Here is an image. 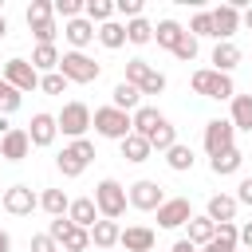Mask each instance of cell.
<instances>
[{
    "label": "cell",
    "mask_w": 252,
    "mask_h": 252,
    "mask_svg": "<svg viewBox=\"0 0 252 252\" xmlns=\"http://www.w3.org/2000/svg\"><path fill=\"white\" fill-rule=\"evenodd\" d=\"M209 63H213V71H220V75H232V67L240 63V47H236V43H217Z\"/></svg>",
    "instance_id": "obj_30"
},
{
    "label": "cell",
    "mask_w": 252,
    "mask_h": 252,
    "mask_svg": "<svg viewBox=\"0 0 252 252\" xmlns=\"http://www.w3.org/2000/svg\"><path fill=\"white\" fill-rule=\"evenodd\" d=\"M110 106H114V110H126V114H134V110L142 106V91H138V87H130V83L122 79V83H114V91H110Z\"/></svg>",
    "instance_id": "obj_24"
},
{
    "label": "cell",
    "mask_w": 252,
    "mask_h": 252,
    "mask_svg": "<svg viewBox=\"0 0 252 252\" xmlns=\"http://www.w3.org/2000/svg\"><path fill=\"white\" fill-rule=\"evenodd\" d=\"M28 28L35 35V43H55L59 24H55V12H51V0H32L28 4Z\"/></svg>",
    "instance_id": "obj_7"
},
{
    "label": "cell",
    "mask_w": 252,
    "mask_h": 252,
    "mask_svg": "<svg viewBox=\"0 0 252 252\" xmlns=\"http://www.w3.org/2000/svg\"><path fill=\"white\" fill-rule=\"evenodd\" d=\"M232 197H236V205H248V209H252V173H248V177H240V185H236V193H232Z\"/></svg>",
    "instance_id": "obj_45"
},
{
    "label": "cell",
    "mask_w": 252,
    "mask_h": 252,
    "mask_svg": "<svg viewBox=\"0 0 252 252\" xmlns=\"http://www.w3.org/2000/svg\"><path fill=\"white\" fill-rule=\"evenodd\" d=\"M169 146H177V130H173V122L165 118V122H161V126L150 134V150H161V154H165Z\"/></svg>",
    "instance_id": "obj_38"
},
{
    "label": "cell",
    "mask_w": 252,
    "mask_h": 252,
    "mask_svg": "<svg viewBox=\"0 0 252 252\" xmlns=\"http://www.w3.org/2000/svg\"><path fill=\"white\" fill-rule=\"evenodd\" d=\"M236 197L232 193H213L209 197V205H205V217L213 220V224H228V220H236Z\"/></svg>",
    "instance_id": "obj_18"
},
{
    "label": "cell",
    "mask_w": 252,
    "mask_h": 252,
    "mask_svg": "<svg viewBox=\"0 0 252 252\" xmlns=\"http://www.w3.org/2000/svg\"><path fill=\"white\" fill-rule=\"evenodd\" d=\"M161 122H165V114H161L158 106H138V110L130 114V126H134V134H138V138H146V142H150V134H154Z\"/></svg>",
    "instance_id": "obj_22"
},
{
    "label": "cell",
    "mask_w": 252,
    "mask_h": 252,
    "mask_svg": "<svg viewBox=\"0 0 252 252\" xmlns=\"http://www.w3.org/2000/svg\"><path fill=\"white\" fill-rule=\"evenodd\" d=\"M240 244H244V252H252V220L240 224Z\"/></svg>",
    "instance_id": "obj_47"
},
{
    "label": "cell",
    "mask_w": 252,
    "mask_h": 252,
    "mask_svg": "<svg viewBox=\"0 0 252 252\" xmlns=\"http://www.w3.org/2000/svg\"><path fill=\"white\" fill-rule=\"evenodd\" d=\"M39 91H43V94H63V91H67V79H63L59 71H51V75H39Z\"/></svg>",
    "instance_id": "obj_43"
},
{
    "label": "cell",
    "mask_w": 252,
    "mask_h": 252,
    "mask_svg": "<svg viewBox=\"0 0 252 252\" xmlns=\"http://www.w3.org/2000/svg\"><path fill=\"white\" fill-rule=\"evenodd\" d=\"M189 87H193V94H201V98H217V102H228V98L236 94V87H232V75H220V71H213V67H201V71H193Z\"/></svg>",
    "instance_id": "obj_1"
},
{
    "label": "cell",
    "mask_w": 252,
    "mask_h": 252,
    "mask_svg": "<svg viewBox=\"0 0 252 252\" xmlns=\"http://www.w3.org/2000/svg\"><path fill=\"white\" fill-rule=\"evenodd\" d=\"M114 12L126 16V20H138L142 16V0H114Z\"/></svg>",
    "instance_id": "obj_44"
},
{
    "label": "cell",
    "mask_w": 252,
    "mask_h": 252,
    "mask_svg": "<svg viewBox=\"0 0 252 252\" xmlns=\"http://www.w3.org/2000/svg\"><path fill=\"white\" fill-rule=\"evenodd\" d=\"M181 35H185V28H181L177 20H158V24H154V39H158V47H165V51H173Z\"/></svg>",
    "instance_id": "obj_31"
},
{
    "label": "cell",
    "mask_w": 252,
    "mask_h": 252,
    "mask_svg": "<svg viewBox=\"0 0 252 252\" xmlns=\"http://www.w3.org/2000/svg\"><path fill=\"white\" fill-rule=\"evenodd\" d=\"M209 16H213V39H217V43H232V35L240 32V12H236V4H220V8H213Z\"/></svg>",
    "instance_id": "obj_14"
},
{
    "label": "cell",
    "mask_w": 252,
    "mask_h": 252,
    "mask_svg": "<svg viewBox=\"0 0 252 252\" xmlns=\"http://www.w3.org/2000/svg\"><path fill=\"white\" fill-rule=\"evenodd\" d=\"M126 83L138 87L142 94H161L165 91V75L158 67H150L146 59H126Z\"/></svg>",
    "instance_id": "obj_8"
},
{
    "label": "cell",
    "mask_w": 252,
    "mask_h": 252,
    "mask_svg": "<svg viewBox=\"0 0 252 252\" xmlns=\"http://www.w3.org/2000/svg\"><path fill=\"white\" fill-rule=\"evenodd\" d=\"M91 161H94V142H91V138L67 142V146L59 150V158H55V165H59V173H63V177H79Z\"/></svg>",
    "instance_id": "obj_6"
},
{
    "label": "cell",
    "mask_w": 252,
    "mask_h": 252,
    "mask_svg": "<svg viewBox=\"0 0 252 252\" xmlns=\"http://www.w3.org/2000/svg\"><path fill=\"white\" fill-rule=\"evenodd\" d=\"M185 228H189V236H185V240H189V244H197V248H205V244H209V240L217 236V224H213V220H209L205 213H201V217L193 213Z\"/></svg>",
    "instance_id": "obj_29"
},
{
    "label": "cell",
    "mask_w": 252,
    "mask_h": 252,
    "mask_svg": "<svg viewBox=\"0 0 252 252\" xmlns=\"http://www.w3.org/2000/svg\"><path fill=\"white\" fill-rule=\"evenodd\" d=\"M118 146H122V158H126V161H134V165L150 161V154H154V150H150V142H146V138H138V134H126Z\"/></svg>",
    "instance_id": "obj_32"
},
{
    "label": "cell",
    "mask_w": 252,
    "mask_h": 252,
    "mask_svg": "<svg viewBox=\"0 0 252 252\" xmlns=\"http://www.w3.org/2000/svg\"><path fill=\"white\" fill-rule=\"evenodd\" d=\"M197 51H201V39H193L189 32H185V35L177 39V47H173V55H177V59H185V63H193V59H197Z\"/></svg>",
    "instance_id": "obj_42"
},
{
    "label": "cell",
    "mask_w": 252,
    "mask_h": 252,
    "mask_svg": "<svg viewBox=\"0 0 252 252\" xmlns=\"http://www.w3.org/2000/svg\"><path fill=\"white\" fill-rule=\"evenodd\" d=\"M83 16L98 28V24L114 20V0H83Z\"/></svg>",
    "instance_id": "obj_37"
},
{
    "label": "cell",
    "mask_w": 252,
    "mask_h": 252,
    "mask_svg": "<svg viewBox=\"0 0 252 252\" xmlns=\"http://www.w3.org/2000/svg\"><path fill=\"white\" fill-rule=\"evenodd\" d=\"M189 217H193L189 197H165L158 205V228H181V224H189Z\"/></svg>",
    "instance_id": "obj_13"
},
{
    "label": "cell",
    "mask_w": 252,
    "mask_h": 252,
    "mask_svg": "<svg viewBox=\"0 0 252 252\" xmlns=\"http://www.w3.org/2000/svg\"><path fill=\"white\" fill-rule=\"evenodd\" d=\"M28 150H32V142H28V130H24V126H12V130L0 138V158H4V161H24Z\"/></svg>",
    "instance_id": "obj_17"
},
{
    "label": "cell",
    "mask_w": 252,
    "mask_h": 252,
    "mask_svg": "<svg viewBox=\"0 0 252 252\" xmlns=\"http://www.w3.org/2000/svg\"><path fill=\"white\" fill-rule=\"evenodd\" d=\"M32 252H59V244H55L47 232H35V236H32Z\"/></svg>",
    "instance_id": "obj_46"
},
{
    "label": "cell",
    "mask_w": 252,
    "mask_h": 252,
    "mask_svg": "<svg viewBox=\"0 0 252 252\" xmlns=\"http://www.w3.org/2000/svg\"><path fill=\"white\" fill-rule=\"evenodd\" d=\"M55 71H59L67 83H94V79L102 75V63H94L87 51H63Z\"/></svg>",
    "instance_id": "obj_4"
},
{
    "label": "cell",
    "mask_w": 252,
    "mask_h": 252,
    "mask_svg": "<svg viewBox=\"0 0 252 252\" xmlns=\"http://www.w3.org/2000/svg\"><path fill=\"white\" fill-rule=\"evenodd\" d=\"M67 205H71V197L63 193V189H43L39 193V209L55 220V217H67Z\"/></svg>",
    "instance_id": "obj_33"
},
{
    "label": "cell",
    "mask_w": 252,
    "mask_h": 252,
    "mask_svg": "<svg viewBox=\"0 0 252 252\" xmlns=\"http://www.w3.org/2000/svg\"><path fill=\"white\" fill-rule=\"evenodd\" d=\"M240 165H244V154L232 146V150H224V154H217V158H209V169L217 173V177H232V173H240Z\"/></svg>",
    "instance_id": "obj_28"
},
{
    "label": "cell",
    "mask_w": 252,
    "mask_h": 252,
    "mask_svg": "<svg viewBox=\"0 0 252 252\" xmlns=\"http://www.w3.org/2000/svg\"><path fill=\"white\" fill-rule=\"evenodd\" d=\"M94 39H98L106 51H118V47H126V24H118V20L98 24V28H94Z\"/></svg>",
    "instance_id": "obj_26"
},
{
    "label": "cell",
    "mask_w": 252,
    "mask_h": 252,
    "mask_svg": "<svg viewBox=\"0 0 252 252\" xmlns=\"http://www.w3.org/2000/svg\"><path fill=\"white\" fill-rule=\"evenodd\" d=\"M126 185L122 181H114V177H102L98 185H94V209H98V217L102 220H118L122 213H126Z\"/></svg>",
    "instance_id": "obj_2"
},
{
    "label": "cell",
    "mask_w": 252,
    "mask_h": 252,
    "mask_svg": "<svg viewBox=\"0 0 252 252\" xmlns=\"http://www.w3.org/2000/svg\"><path fill=\"white\" fill-rule=\"evenodd\" d=\"M232 146H236L232 122H228V118H209V122H205V154L217 158V154H224V150H232Z\"/></svg>",
    "instance_id": "obj_11"
},
{
    "label": "cell",
    "mask_w": 252,
    "mask_h": 252,
    "mask_svg": "<svg viewBox=\"0 0 252 252\" xmlns=\"http://www.w3.org/2000/svg\"><path fill=\"white\" fill-rule=\"evenodd\" d=\"M28 63H32V67H35L39 75H51V71L59 67V47H55V43H35V47H32V59H28Z\"/></svg>",
    "instance_id": "obj_27"
},
{
    "label": "cell",
    "mask_w": 252,
    "mask_h": 252,
    "mask_svg": "<svg viewBox=\"0 0 252 252\" xmlns=\"http://www.w3.org/2000/svg\"><path fill=\"white\" fill-rule=\"evenodd\" d=\"M4 35H8V20L0 16V39H4Z\"/></svg>",
    "instance_id": "obj_52"
},
{
    "label": "cell",
    "mask_w": 252,
    "mask_h": 252,
    "mask_svg": "<svg viewBox=\"0 0 252 252\" xmlns=\"http://www.w3.org/2000/svg\"><path fill=\"white\" fill-rule=\"evenodd\" d=\"M236 248H240V224L228 220V224H217V236L197 252H236Z\"/></svg>",
    "instance_id": "obj_20"
},
{
    "label": "cell",
    "mask_w": 252,
    "mask_h": 252,
    "mask_svg": "<svg viewBox=\"0 0 252 252\" xmlns=\"http://www.w3.org/2000/svg\"><path fill=\"white\" fill-rule=\"evenodd\" d=\"M0 79H4V83H12L20 94H28V91H35V87H39V71H35L28 59H20V55H16V59H8V63L0 67Z\"/></svg>",
    "instance_id": "obj_10"
},
{
    "label": "cell",
    "mask_w": 252,
    "mask_h": 252,
    "mask_svg": "<svg viewBox=\"0 0 252 252\" xmlns=\"http://www.w3.org/2000/svg\"><path fill=\"white\" fill-rule=\"evenodd\" d=\"M126 43H134V47H146V43H154V24H150L146 16H138V20H126Z\"/></svg>",
    "instance_id": "obj_34"
},
{
    "label": "cell",
    "mask_w": 252,
    "mask_h": 252,
    "mask_svg": "<svg viewBox=\"0 0 252 252\" xmlns=\"http://www.w3.org/2000/svg\"><path fill=\"white\" fill-rule=\"evenodd\" d=\"M118 236H122V224L118 220H94V228H91V244L94 248H102V252H110V248H118Z\"/></svg>",
    "instance_id": "obj_23"
},
{
    "label": "cell",
    "mask_w": 252,
    "mask_h": 252,
    "mask_svg": "<svg viewBox=\"0 0 252 252\" xmlns=\"http://www.w3.org/2000/svg\"><path fill=\"white\" fill-rule=\"evenodd\" d=\"M0 252H12V236H8L4 228H0Z\"/></svg>",
    "instance_id": "obj_50"
},
{
    "label": "cell",
    "mask_w": 252,
    "mask_h": 252,
    "mask_svg": "<svg viewBox=\"0 0 252 252\" xmlns=\"http://www.w3.org/2000/svg\"><path fill=\"white\" fill-rule=\"evenodd\" d=\"M126 201H130V209H138V213H158V205L165 201V189H161L158 181L142 177V181L126 185Z\"/></svg>",
    "instance_id": "obj_9"
},
{
    "label": "cell",
    "mask_w": 252,
    "mask_h": 252,
    "mask_svg": "<svg viewBox=\"0 0 252 252\" xmlns=\"http://www.w3.org/2000/svg\"><path fill=\"white\" fill-rule=\"evenodd\" d=\"M55 138H59L55 114H47V110L32 114V122H28V142H32V146H39V150H47V146H51Z\"/></svg>",
    "instance_id": "obj_15"
},
{
    "label": "cell",
    "mask_w": 252,
    "mask_h": 252,
    "mask_svg": "<svg viewBox=\"0 0 252 252\" xmlns=\"http://www.w3.org/2000/svg\"><path fill=\"white\" fill-rule=\"evenodd\" d=\"M87 248H91V232L67 224V232L59 236V252H87Z\"/></svg>",
    "instance_id": "obj_36"
},
{
    "label": "cell",
    "mask_w": 252,
    "mask_h": 252,
    "mask_svg": "<svg viewBox=\"0 0 252 252\" xmlns=\"http://www.w3.org/2000/svg\"><path fill=\"white\" fill-rule=\"evenodd\" d=\"M0 161H4V158H0Z\"/></svg>",
    "instance_id": "obj_53"
},
{
    "label": "cell",
    "mask_w": 252,
    "mask_h": 252,
    "mask_svg": "<svg viewBox=\"0 0 252 252\" xmlns=\"http://www.w3.org/2000/svg\"><path fill=\"white\" fill-rule=\"evenodd\" d=\"M228 102H232V110H228V122H232V130H244V134H252V94H232Z\"/></svg>",
    "instance_id": "obj_25"
},
{
    "label": "cell",
    "mask_w": 252,
    "mask_h": 252,
    "mask_svg": "<svg viewBox=\"0 0 252 252\" xmlns=\"http://www.w3.org/2000/svg\"><path fill=\"white\" fill-rule=\"evenodd\" d=\"M55 126H59V134L63 138H71V142H79V138H87V130H91V106L87 102H63V110L55 114Z\"/></svg>",
    "instance_id": "obj_5"
},
{
    "label": "cell",
    "mask_w": 252,
    "mask_h": 252,
    "mask_svg": "<svg viewBox=\"0 0 252 252\" xmlns=\"http://www.w3.org/2000/svg\"><path fill=\"white\" fill-rule=\"evenodd\" d=\"M165 165H169L173 173H189V169L197 165V158H193V150H189V146H181V142H177V146H169V150H165Z\"/></svg>",
    "instance_id": "obj_35"
},
{
    "label": "cell",
    "mask_w": 252,
    "mask_h": 252,
    "mask_svg": "<svg viewBox=\"0 0 252 252\" xmlns=\"http://www.w3.org/2000/svg\"><path fill=\"white\" fill-rule=\"evenodd\" d=\"M8 130H12V122H8V118H4V114H0V138H4V134H8Z\"/></svg>",
    "instance_id": "obj_51"
},
{
    "label": "cell",
    "mask_w": 252,
    "mask_h": 252,
    "mask_svg": "<svg viewBox=\"0 0 252 252\" xmlns=\"http://www.w3.org/2000/svg\"><path fill=\"white\" fill-rule=\"evenodd\" d=\"M0 205L12 213V217H32L35 209H39V193H32V185H12V189H4V197H0Z\"/></svg>",
    "instance_id": "obj_12"
},
{
    "label": "cell",
    "mask_w": 252,
    "mask_h": 252,
    "mask_svg": "<svg viewBox=\"0 0 252 252\" xmlns=\"http://www.w3.org/2000/svg\"><path fill=\"white\" fill-rule=\"evenodd\" d=\"M169 252H197V244H189V240L181 236V240H173V244H169Z\"/></svg>",
    "instance_id": "obj_48"
},
{
    "label": "cell",
    "mask_w": 252,
    "mask_h": 252,
    "mask_svg": "<svg viewBox=\"0 0 252 252\" xmlns=\"http://www.w3.org/2000/svg\"><path fill=\"white\" fill-rule=\"evenodd\" d=\"M51 12L63 16V24L67 20H79L83 16V0H51Z\"/></svg>",
    "instance_id": "obj_41"
},
{
    "label": "cell",
    "mask_w": 252,
    "mask_h": 252,
    "mask_svg": "<svg viewBox=\"0 0 252 252\" xmlns=\"http://www.w3.org/2000/svg\"><path fill=\"white\" fill-rule=\"evenodd\" d=\"M154 244H158V232L150 224H126L118 236V248L126 252H154Z\"/></svg>",
    "instance_id": "obj_16"
},
{
    "label": "cell",
    "mask_w": 252,
    "mask_h": 252,
    "mask_svg": "<svg viewBox=\"0 0 252 252\" xmlns=\"http://www.w3.org/2000/svg\"><path fill=\"white\" fill-rule=\"evenodd\" d=\"M20 102H24V94H20L12 83H4V79H0V114H4V118H8V114H16V110H20Z\"/></svg>",
    "instance_id": "obj_39"
},
{
    "label": "cell",
    "mask_w": 252,
    "mask_h": 252,
    "mask_svg": "<svg viewBox=\"0 0 252 252\" xmlns=\"http://www.w3.org/2000/svg\"><path fill=\"white\" fill-rule=\"evenodd\" d=\"M240 28H244V32H252V8H244V12H240Z\"/></svg>",
    "instance_id": "obj_49"
},
{
    "label": "cell",
    "mask_w": 252,
    "mask_h": 252,
    "mask_svg": "<svg viewBox=\"0 0 252 252\" xmlns=\"http://www.w3.org/2000/svg\"><path fill=\"white\" fill-rule=\"evenodd\" d=\"M185 32H189L193 39H213V16H209V12H197Z\"/></svg>",
    "instance_id": "obj_40"
},
{
    "label": "cell",
    "mask_w": 252,
    "mask_h": 252,
    "mask_svg": "<svg viewBox=\"0 0 252 252\" xmlns=\"http://www.w3.org/2000/svg\"><path fill=\"white\" fill-rule=\"evenodd\" d=\"M67 220L75 224V228H94V220H98V209H94V197H75L71 205H67Z\"/></svg>",
    "instance_id": "obj_19"
},
{
    "label": "cell",
    "mask_w": 252,
    "mask_h": 252,
    "mask_svg": "<svg viewBox=\"0 0 252 252\" xmlns=\"http://www.w3.org/2000/svg\"><path fill=\"white\" fill-rule=\"evenodd\" d=\"M91 126H94L98 138H110V142H122L126 134H134L130 114L126 110H114V106H94L91 110Z\"/></svg>",
    "instance_id": "obj_3"
},
{
    "label": "cell",
    "mask_w": 252,
    "mask_h": 252,
    "mask_svg": "<svg viewBox=\"0 0 252 252\" xmlns=\"http://www.w3.org/2000/svg\"><path fill=\"white\" fill-rule=\"evenodd\" d=\"M63 39L71 43V51H83V47L94 39V24H91L87 16H79V20H67V24H63Z\"/></svg>",
    "instance_id": "obj_21"
}]
</instances>
